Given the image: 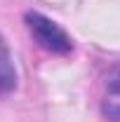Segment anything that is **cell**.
<instances>
[{
  "mask_svg": "<svg viewBox=\"0 0 120 122\" xmlns=\"http://www.w3.org/2000/svg\"><path fill=\"white\" fill-rule=\"evenodd\" d=\"M14 89H16V68L12 61V54H10V47L0 33V96Z\"/></svg>",
  "mask_w": 120,
  "mask_h": 122,
  "instance_id": "3",
  "label": "cell"
},
{
  "mask_svg": "<svg viewBox=\"0 0 120 122\" xmlns=\"http://www.w3.org/2000/svg\"><path fill=\"white\" fill-rule=\"evenodd\" d=\"M26 26H28V33L33 35V40L38 45L52 52V54H71L73 52V40L66 30L61 28L57 21H52L49 16L40 14V12H26Z\"/></svg>",
  "mask_w": 120,
  "mask_h": 122,
  "instance_id": "1",
  "label": "cell"
},
{
  "mask_svg": "<svg viewBox=\"0 0 120 122\" xmlns=\"http://www.w3.org/2000/svg\"><path fill=\"white\" fill-rule=\"evenodd\" d=\"M101 113L106 120L120 122V66L106 77V89L101 99Z\"/></svg>",
  "mask_w": 120,
  "mask_h": 122,
  "instance_id": "2",
  "label": "cell"
}]
</instances>
